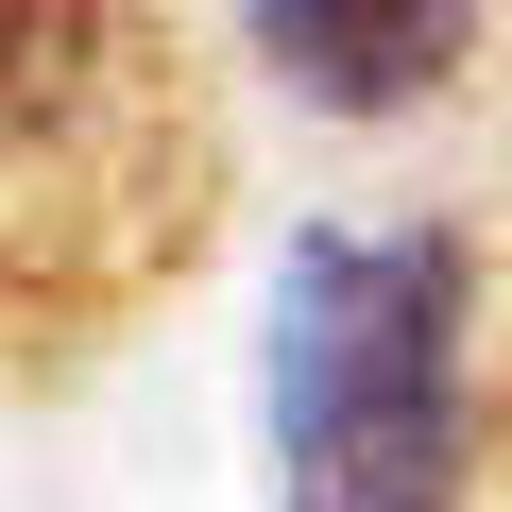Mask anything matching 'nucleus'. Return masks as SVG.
I'll return each instance as SVG.
<instances>
[{"mask_svg":"<svg viewBox=\"0 0 512 512\" xmlns=\"http://www.w3.org/2000/svg\"><path fill=\"white\" fill-rule=\"evenodd\" d=\"M274 512H478V239L291 222L256 308Z\"/></svg>","mask_w":512,"mask_h":512,"instance_id":"f257e3e1","label":"nucleus"},{"mask_svg":"<svg viewBox=\"0 0 512 512\" xmlns=\"http://www.w3.org/2000/svg\"><path fill=\"white\" fill-rule=\"evenodd\" d=\"M137 154H154V35H137V0H0V256L137 222Z\"/></svg>","mask_w":512,"mask_h":512,"instance_id":"f03ea898","label":"nucleus"},{"mask_svg":"<svg viewBox=\"0 0 512 512\" xmlns=\"http://www.w3.org/2000/svg\"><path fill=\"white\" fill-rule=\"evenodd\" d=\"M239 35L308 120H410L478 52V0H239Z\"/></svg>","mask_w":512,"mask_h":512,"instance_id":"7ed1b4c3","label":"nucleus"}]
</instances>
